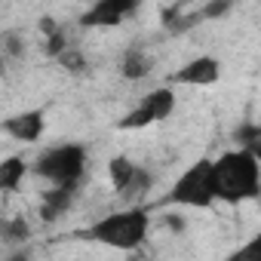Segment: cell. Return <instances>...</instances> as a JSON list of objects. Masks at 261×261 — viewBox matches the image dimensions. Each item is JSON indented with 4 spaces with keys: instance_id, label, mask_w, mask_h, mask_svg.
Wrapping results in <instances>:
<instances>
[{
    "instance_id": "cell-1",
    "label": "cell",
    "mask_w": 261,
    "mask_h": 261,
    "mask_svg": "<svg viewBox=\"0 0 261 261\" xmlns=\"http://www.w3.org/2000/svg\"><path fill=\"white\" fill-rule=\"evenodd\" d=\"M215 166V194L221 203H246V200H258L261 197V163L243 151H224L218 160H212Z\"/></svg>"
},
{
    "instance_id": "cell-2",
    "label": "cell",
    "mask_w": 261,
    "mask_h": 261,
    "mask_svg": "<svg viewBox=\"0 0 261 261\" xmlns=\"http://www.w3.org/2000/svg\"><path fill=\"white\" fill-rule=\"evenodd\" d=\"M148 209L142 206H129V209H120V212H111L98 221H92L86 230H80L77 237L80 240H89V243H98V246H108V249H120V252H133L145 243L148 237Z\"/></svg>"
},
{
    "instance_id": "cell-3",
    "label": "cell",
    "mask_w": 261,
    "mask_h": 261,
    "mask_svg": "<svg viewBox=\"0 0 261 261\" xmlns=\"http://www.w3.org/2000/svg\"><path fill=\"white\" fill-rule=\"evenodd\" d=\"M215 200H218V194H215V166H212V160H197L169 188V194L163 197V206L209 209Z\"/></svg>"
},
{
    "instance_id": "cell-4",
    "label": "cell",
    "mask_w": 261,
    "mask_h": 261,
    "mask_svg": "<svg viewBox=\"0 0 261 261\" xmlns=\"http://www.w3.org/2000/svg\"><path fill=\"white\" fill-rule=\"evenodd\" d=\"M86 172V148L83 145H59L46 148L34 160V175L46 178L53 188H77Z\"/></svg>"
},
{
    "instance_id": "cell-5",
    "label": "cell",
    "mask_w": 261,
    "mask_h": 261,
    "mask_svg": "<svg viewBox=\"0 0 261 261\" xmlns=\"http://www.w3.org/2000/svg\"><path fill=\"white\" fill-rule=\"evenodd\" d=\"M172 111H175V92H172L169 86H160V89H151L126 117H120L117 126H120V129H145V126H151V123L166 120Z\"/></svg>"
},
{
    "instance_id": "cell-6",
    "label": "cell",
    "mask_w": 261,
    "mask_h": 261,
    "mask_svg": "<svg viewBox=\"0 0 261 261\" xmlns=\"http://www.w3.org/2000/svg\"><path fill=\"white\" fill-rule=\"evenodd\" d=\"M108 175H111L114 191H117L120 197H126V200H139V197H145L148 188H151V175H148L142 166H136L129 157H114V160L108 163Z\"/></svg>"
},
{
    "instance_id": "cell-7",
    "label": "cell",
    "mask_w": 261,
    "mask_h": 261,
    "mask_svg": "<svg viewBox=\"0 0 261 261\" xmlns=\"http://www.w3.org/2000/svg\"><path fill=\"white\" fill-rule=\"evenodd\" d=\"M218 80H221V62L215 56H197L194 62L181 65L169 77V89L172 86H212Z\"/></svg>"
},
{
    "instance_id": "cell-8",
    "label": "cell",
    "mask_w": 261,
    "mask_h": 261,
    "mask_svg": "<svg viewBox=\"0 0 261 261\" xmlns=\"http://www.w3.org/2000/svg\"><path fill=\"white\" fill-rule=\"evenodd\" d=\"M136 10H139L136 0H98V4H92V7L80 16V25H83V28L120 25L126 16H133Z\"/></svg>"
},
{
    "instance_id": "cell-9",
    "label": "cell",
    "mask_w": 261,
    "mask_h": 261,
    "mask_svg": "<svg viewBox=\"0 0 261 261\" xmlns=\"http://www.w3.org/2000/svg\"><path fill=\"white\" fill-rule=\"evenodd\" d=\"M7 133L13 136V139H19V142H40V136H43V129H46V111L43 108H34V111H22V114H16V117H10L7 123Z\"/></svg>"
},
{
    "instance_id": "cell-10",
    "label": "cell",
    "mask_w": 261,
    "mask_h": 261,
    "mask_svg": "<svg viewBox=\"0 0 261 261\" xmlns=\"http://www.w3.org/2000/svg\"><path fill=\"white\" fill-rule=\"evenodd\" d=\"M74 194H77V188H53V191H46L43 200H40V218H43V221L62 218V215L71 209Z\"/></svg>"
},
{
    "instance_id": "cell-11",
    "label": "cell",
    "mask_w": 261,
    "mask_h": 261,
    "mask_svg": "<svg viewBox=\"0 0 261 261\" xmlns=\"http://www.w3.org/2000/svg\"><path fill=\"white\" fill-rule=\"evenodd\" d=\"M151 68H154L151 56L142 53L139 46H129V49L123 53V59H120V74H123L126 80H142V77L151 74Z\"/></svg>"
},
{
    "instance_id": "cell-12",
    "label": "cell",
    "mask_w": 261,
    "mask_h": 261,
    "mask_svg": "<svg viewBox=\"0 0 261 261\" xmlns=\"http://www.w3.org/2000/svg\"><path fill=\"white\" fill-rule=\"evenodd\" d=\"M25 172H28V166L22 157H7L0 163V191H7V194L19 191V185L25 181Z\"/></svg>"
},
{
    "instance_id": "cell-13",
    "label": "cell",
    "mask_w": 261,
    "mask_h": 261,
    "mask_svg": "<svg viewBox=\"0 0 261 261\" xmlns=\"http://www.w3.org/2000/svg\"><path fill=\"white\" fill-rule=\"evenodd\" d=\"M237 148L249 151L261 163V123H243L237 129Z\"/></svg>"
},
{
    "instance_id": "cell-14",
    "label": "cell",
    "mask_w": 261,
    "mask_h": 261,
    "mask_svg": "<svg viewBox=\"0 0 261 261\" xmlns=\"http://www.w3.org/2000/svg\"><path fill=\"white\" fill-rule=\"evenodd\" d=\"M224 261H261V233H252L243 246H237Z\"/></svg>"
},
{
    "instance_id": "cell-15",
    "label": "cell",
    "mask_w": 261,
    "mask_h": 261,
    "mask_svg": "<svg viewBox=\"0 0 261 261\" xmlns=\"http://www.w3.org/2000/svg\"><path fill=\"white\" fill-rule=\"evenodd\" d=\"M31 237V230H28V224H25V218H10L7 224H4V240L7 243H25Z\"/></svg>"
},
{
    "instance_id": "cell-16",
    "label": "cell",
    "mask_w": 261,
    "mask_h": 261,
    "mask_svg": "<svg viewBox=\"0 0 261 261\" xmlns=\"http://www.w3.org/2000/svg\"><path fill=\"white\" fill-rule=\"evenodd\" d=\"M59 65L62 68H68V71H74V74H86V59H83V53L80 49H65L62 56H59Z\"/></svg>"
},
{
    "instance_id": "cell-17",
    "label": "cell",
    "mask_w": 261,
    "mask_h": 261,
    "mask_svg": "<svg viewBox=\"0 0 261 261\" xmlns=\"http://www.w3.org/2000/svg\"><path fill=\"white\" fill-rule=\"evenodd\" d=\"M227 13H230V4H227V0H215V4L200 7V19H221V16H227Z\"/></svg>"
},
{
    "instance_id": "cell-18",
    "label": "cell",
    "mask_w": 261,
    "mask_h": 261,
    "mask_svg": "<svg viewBox=\"0 0 261 261\" xmlns=\"http://www.w3.org/2000/svg\"><path fill=\"white\" fill-rule=\"evenodd\" d=\"M4 46H7V56H22V43H19V34L7 31V34H4Z\"/></svg>"
},
{
    "instance_id": "cell-19",
    "label": "cell",
    "mask_w": 261,
    "mask_h": 261,
    "mask_svg": "<svg viewBox=\"0 0 261 261\" xmlns=\"http://www.w3.org/2000/svg\"><path fill=\"white\" fill-rule=\"evenodd\" d=\"M4 261H31V252H28V249H16V252H10Z\"/></svg>"
}]
</instances>
